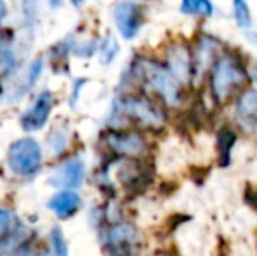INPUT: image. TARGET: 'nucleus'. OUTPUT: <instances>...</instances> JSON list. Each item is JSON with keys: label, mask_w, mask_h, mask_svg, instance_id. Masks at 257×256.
<instances>
[{"label": "nucleus", "mask_w": 257, "mask_h": 256, "mask_svg": "<svg viewBox=\"0 0 257 256\" xmlns=\"http://www.w3.org/2000/svg\"><path fill=\"white\" fill-rule=\"evenodd\" d=\"M130 77L153 92L166 106L179 107L184 100V82L166 67L151 58H140L130 67Z\"/></svg>", "instance_id": "f257e3e1"}, {"label": "nucleus", "mask_w": 257, "mask_h": 256, "mask_svg": "<svg viewBox=\"0 0 257 256\" xmlns=\"http://www.w3.org/2000/svg\"><path fill=\"white\" fill-rule=\"evenodd\" d=\"M248 81L245 67L236 56L222 55L210 68V90L219 104H226Z\"/></svg>", "instance_id": "f03ea898"}, {"label": "nucleus", "mask_w": 257, "mask_h": 256, "mask_svg": "<svg viewBox=\"0 0 257 256\" xmlns=\"http://www.w3.org/2000/svg\"><path fill=\"white\" fill-rule=\"evenodd\" d=\"M115 114L128 118L135 121L142 128H153L158 130L165 123V113L163 109L151 100L149 97L144 95H126L121 100H117L114 106Z\"/></svg>", "instance_id": "7ed1b4c3"}, {"label": "nucleus", "mask_w": 257, "mask_h": 256, "mask_svg": "<svg viewBox=\"0 0 257 256\" xmlns=\"http://www.w3.org/2000/svg\"><path fill=\"white\" fill-rule=\"evenodd\" d=\"M7 165L16 176L30 178L41 170L42 149L41 144L32 137L14 140L7 151Z\"/></svg>", "instance_id": "20e7f679"}, {"label": "nucleus", "mask_w": 257, "mask_h": 256, "mask_svg": "<svg viewBox=\"0 0 257 256\" xmlns=\"http://www.w3.org/2000/svg\"><path fill=\"white\" fill-rule=\"evenodd\" d=\"M30 230L16 218L9 209H0V253L25 249V244H30Z\"/></svg>", "instance_id": "39448f33"}, {"label": "nucleus", "mask_w": 257, "mask_h": 256, "mask_svg": "<svg viewBox=\"0 0 257 256\" xmlns=\"http://www.w3.org/2000/svg\"><path fill=\"white\" fill-rule=\"evenodd\" d=\"M105 144L112 153H115L121 158H142L147 153L146 137L137 130H107L105 132Z\"/></svg>", "instance_id": "423d86ee"}, {"label": "nucleus", "mask_w": 257, "mask_h": 256, "mask_svg": "<svg viewBox=\"0 0 257 256\" xmlns=\"http://www.w3.org/2000/svg\"><path fill=\"white\" fill-rule=\"evenodd\" d=\"M100 239L107 246V251H112V253H128V251L133 249V246L139 244L140 235L135 226L119 219V221H112V225L103 230Z\"/></svg>", "instance_id": "0eeeda50"}, {"label": "nucleus", "mask_w": 257, "mask_h": 256, "mask_svg": "<svg viewBox=\"0 0 257 256\" xmlns=\"http://www.w3.org/2000/svg\"><path fill=\"white\" fill-rule=\"evenodd\" d=\"M114 21L117 25L119 34L130 41V39L137 37L140 28H142L144 11L139 4L132 2V0H124L114 7Z\"/></svg>", "instance_id": "6e6552de"}, {"label": "nucleus", "mask_w": 257, "mask_h": 256, "mask_svg": "<svg viewBox=\"0 0 257 256\" xmlns=\"http://www.w3.org/2000/svg\"><path fill=\"white\" fill-rule=\"evenodd\" d=\"M166 67L182 82H189L194 77V55L186 44L175 42L166 51Z\"/></svg>", "instance_id": "1a4fd4ad"}, {"label": "nucleus", "mask_w": 257, "mask_h": 256, "mask_svg": "<svg viewBox=\"0 0 257 256\" xmlns=\"http://www.w3.org/2000/svg\"><path fill=\"white\" fill-rule=\"evenodd\" d=\"M54 106V97L51 92H42L41 95L35 99L34 106L23 113L21 116V127L28 132H35V130L42 128L49 120V114Z\"/></svg>", "instance_id": "9d476101"}, {"label": "nucleus", "mask_w": 257, "mask_h": 256, "mask_svg": "<svg viewBox=\"0 0 257 256\" xmlns=\"http://www.w3.org/2000/svg\"><path fill=\"white\" fill-rule=\"evenodd\" d=\"M86 178V165L81 158H70L65 161L51 178V185L56 188L77 190L82 186Z\"/></svg>", "instance_id": "9b49d317"}, {"label": "nucleus", "mask_w": 257, "mask_h": 256, "mask_svg": "<svg viewBox=\"0 0 257 256\" xmlns=\"http://www.w3.org/2000/svg\"><path fill=\"white\" fill-rule=\"evenodd\" d=\"M236 121L245 132L257 130V90H245L236 104Z\"/></svg>", "instance_id": "f8f14e48"}, {"label": "nucleus", "mask_w": 257, "mask_h": 256, "mask_svg": "<svg viewBox=\"0 0 257 256\" xmlns=\"http://www.w3.org/2000/svg\"><path fill=\"white\" fill-rule=\"evenodd\" d=\"M82 205V198L79 197V193H75L74 190L63 188L61 192L53 195L48 202V207L51 209L54 214L60 219H68L72 216L77 214V211Z\"/></svg>", "instance_id": "ddd939ff"}, {"label": "nucleus", "mask_w": 257, "mask_h": 256, "mask_svg": "<svg viewBox=\"0 0 257 256\" xmlns=\"http://www.w3.org/2000/svg\"><path fill=\"white\" fill-rule=\"evenodd\" d=\"M217 41L212 39L210 35H201L198 37V44L194 49V75H203L208 68H212V65L215 63L217 56Z\"/></svg>", "instance_id": "4468645a"}, {"label": "nucleus", "mask_w": 257, "mask_h": 256, "mask_svg": "<svg viewBox=\"0 0 257 256\" xmlns=\"http://www.w3.org/2000/svg\"><path fill=\"white\" fill-rule=\"evenodd\" d=\"M236 142V133L231 128H222L217 133V151H219V161L222 167L229 163L231 149Z\"/></svg>", "instance_id": "2eb2a0df"}, {"label": "nucleus", "mask_w": 257, "mask_h": 256, "mask_svg": "<svg viewBox=\"0 0 257 256\" xmlns=\"http://www.w3.org/2000/svg\"><path fill=\"white\" fill-rule=\"evenodd\" d=\"M233 13L236 25L240 28H248L252 25V14L245 0H233Z\"/></svg>", "instance_id": "dca6fc26"}, {"label": "nucleus", "mask_w": 257, "mask_h": 256, "mask_svg": "<svg viewBox=\"0 0 257 256\" xmlns=\"http://www.w3.org/2000/svg\"><path fill=\"white\" fill-rule=\"evenodd\" d=\"M119 51V46H117V41H115L112 35H107V37L102 41L100 44V58H102V63H110L112 60L115 58Z\"/></svg>", "instance_id": "f3484780"}, {"label": "nucleus", "mask_w": 257, "mask_h": 256, "mask_svg": "<svg viewBox=\"0 0 257 256\" xmlns=\"http://www.w3.org/2000/svg\"><path fill=\"white\" fill-rule=\"evenodd\" d=\"M68 146V137L63 130H56L49 135V147H51L53 154H60L67 149Z\"/></svg>", "instance_id": "a211bd4d"}, {"label": "nucleus", "mask_w": 257, "mask_h": 256, "mask_svg": "<svg viewBox=\"0 0 257 256\" xmlns=\"http://www.w3.org/2000/svg\"><path fill=\"white\" fill-rule=\"evenodd\" d=\"M51 246L53 251L56 254H67L68 247H67V239H65L63 232H61L60 226H53L51 230Z\"/></svg>", "instance_id": "6ab92c4d"}, {"label": "nucleus", "mask_w": 257, "mask_h": 256, "mask_svg": "<svg viewBox=\"0 0 257 256\" xmlns=\"http://www.w3.org/2000/svg\"><path fill=\"white\" fill-rule=\"evenodd\" d=\"M14 63H16L14 53L11 51L9 48H0V74L7 75L11 70H13Z\"/></svg>", "instance_id": "aec40b11"}, {"label": "nucleus", "mask_w": 257, "mask_h": 256, "mask_svg": "<svg viewBox=\"0 0 257 256\" xmlns=\"http://www.w3.org/2000/svg\"><path fill=\"white\" fill-rule=\"evenodd\" d=\"M42 65H44L42 56H39V58H35L34 62H32L30 68H28V84H35V82H37V79L41 77Z\"/></svg>", "instance_id": "412c9836"}, {"label": "nucleus", "mask_w": 257, "mask_h": 256, "mask_svg": "<svg viewBox=\"0 0 257 256\" xmlns=\"http://www.w3.org/2000/svg\"><path fill=\"white\" fill-rule=\"evenodd\" d=\"M23 16L27 23H34L37 18V0H23Z\"/></svg>", "instance_id": "4be33fe9"}, {"label": "nucleus", "mask_w": 257, "mask_h": 256, "mask_svg": "<svg viewBox=\"0 0 257 256\" xmlns=\"http://www.w3.org/2000/svg\"><path fill=\"white\" fill-rule=\"evenodd\" d=\"M95 49H96V42L91 41V42H86V44H77L74 48V51L75 55L82 56V58H88V56H91L95 53Z\"/></svg>", "instance_id": "5701e85b"}, {"label": "nucleus", "mask_w": 257, "mask_h": 256, "mask_svg": "<svg viewBox=\"0 0 257 256\" xmlns=\"http://www.w3.org/2000/svg\"><path fill=\"white\" fill-rule=\"evenodd\" d=\"M196 14H200L201 18H210L213 14V6L210 0H198V9Z\"/></svg>", "instance_id": "b1692460"}, {"label": "nucleus", "mask_w": 257, "mask_h": 256, "mask_svg": "<svg viewBox=\"0 0 257 256\" xmlns=\"http://www.w3.org/2000/svg\"><path fill=\"white\" fill-rule=\"evenodd\" d=\"M196 9H198V0H182V6H180V11L182 14H196Z\"/></svg>", "instance_id": "393cba45"}, {"label": "nucleus", "mask_w": 257, "mask_h": 256, "mask_svg": "<svg viewBox=\"0 0 257 256\" xmlns=\"http://www.w3.org/2000/svg\"><path fill=\"white\" fill-rule=\"evenodd\" d=\"M7 14V6H6V0H0V28H2V21Z\"/></svg>", "instance_id": "a878e982"}, {"label": "nucleus", "mask_w": 257, "mask_h": 256, "mask_svg": "<svg viewBox=\"0 0 257 256\" xmlns=\"http://www.w3.org/2000/svg\"><path fill=\"white\" fill-rule=\"evenodd\" d=\"M60 4H61V0H49V6L51 7H60Z\"/></svg>", "instance_id": "bb28decb"}, {"label": "nucleus", "mask_w": 257, "mask_h": 256, "mask_svg": "<svg viewBox=\"0 0 257 256\" xmlns=\"http://www.w3.org/2000/svg\"><path fill=\"white\" fill-rule=\"evenodd\" d=\"M70 2L74 4L75 7H81V6H82V2H84V0H70Z\"/></svg>", "instance_id": "cd10ccee"}, {"label": "nucleus", "mask_w": 257, "mask_h": 256, "mask_svg": "<svg viewBox=\"0 0 257 256\" xmlns=\"http://www.w3.org/2000/svg\"><path fill=\"white\" fill-rule=\"evenodd\" d=\"M0 93H2V86H0Z\"/></svg>", "instance_id": "c85d7f7f"}]
</instances>
